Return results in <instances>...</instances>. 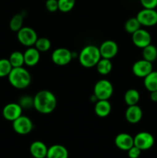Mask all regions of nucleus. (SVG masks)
Listing matches in <instances>:
<instances>
[{
  "mask_svg": "<svg viewBox=\"0 0 157 158\" xmlns=\"http://www.w3.org/2000/svg\"><path fill=\"white\" fill-rule=\"evenodd\" d=\"M111 110H112V106H111L109 100H98V102L95 103V108H94L95 114L99 117H106L109 116Z\"/></svg>",
  "mask_w": 157,
  "mask_h": 158,
  "instance_id": "19",
  "label": "nucleus"
},
{
  "mask_svg": "<svg viewBox=\"0 0 157 158\" xmlns=\"http://www.w3.org/2000/svg\"><path fill=\"white\" fill-rule=\"evenodd\" d=\"M140 99L139 93L135 89H129L125 93L124 100L127 106L136 105Z\"/></svg>",
  "mask_w": 157,
  "mask_h": 158,
  "instance_id": "21",
  "label": "nucleus"
},
{
  "mask_svg": "<svg viewBox=\"0 0 157 158\" xmlns=\"http://www.w3.org/2000/svg\"><path fill=\"white\" fill-rule=\"evenodd\" d=\"M144 86L149 92L157 90V71H153L144 78Z\"/></svg>",
  "mask_w": 157,
  "mask_h": 158,
  "instance_id": "20",
  "label": "nucleus"
},
{
  "mask_svg": "<svg viewBox=\"0 0 157 158\" xmlns=\"http://www.w3.org/2000/svg\"><path fill=\"white\" fill-rule=\"evenodd\" d=\"M12 128L16 134L20 135H26L32 131L33 123L29 117L21 115L16 120L12 121Z\"/></svg>",
  "mask_w": 157,
  "mask_h": 158,
  "instance_id": "6",
  "label": "nucleus"
},
{
  "mask_svg": "<svg viewBox=\"0 0 157 158\" xmlns=\"http://www.w3.org/2000/svg\"><path fill=\"white\" fill-rule=\"evenodd\" d=\"M9 60L12 65V68L22 67L25 64L24 54L19 51H15V52L11 53Z\"/></svg>",
  "mask_w": 157,
  "mask_h": 158,
  "instance_id": "24",
  "label": "nucleus"
},
{
  "mask_svg": "<svg viewBox=\"0 0 157 158\" xmlns=\"http://www.w3.org/2000/svg\"><path fill=\"white\" fill-rule=\"evenodd\" d=\"M132 40L133 44L139 48H145L151 44V35L148 31L139 29L132 34Z\"/></svg>",
  "mask_w": 157,
  "mask_h": 158,
  "instance_id": "12",
  "label": "nucleus"
},
{
  "mask_svg": "<svg viewBox=\"0 0 157 158\" xmlns=\"http://www.w3.org/2000/svg\"><path fill=\"white\" fill-rule=\"evenodd\" d=\"M46 8L50 12H56L58 10V0H46Z\"/></svg>",
  "mask_w": 157,
  "mask_h": 158,
  "instance_id": "30",
  "label": "nucleus"
},
{
  "mask_svg": "<svg viewBox=\"0 0 157 158\" xmlns=\"http://www.w3.org/2000/svg\"><path fill=\"white\" fill-rule=\"evenodd\" d=\"M21 115H22V107L19 103H8L2 110L3 117L9 121H14Z\"/></svg>",
  "mask_w": 157,
  "mask_h": 158,
  "instance_id": "11",
  "label": "nucleus"
},
{
  "mask_svg": "<svg viewBox=\"0 0 157 158\" xmlns=\"http://www.w3.org/2000/svg\"><path fill=\"white\" fill-rule=\"evenodd\" d=\"M17 38L22 45L27 47H32L35 45L38 35L33 29L26 26L17 32Z\"/></svg>",
  "mask_w": 157,
  "mask_h": 158,
  "instance_id": "5",
  "label": "nucleus"
},
{
  "mask_svg": "<svg viewBox=\"0 0 157 158\" xmlns=\"http://www.w3.org/2000/svg\"><path fill=\"white\" fill-rule=\"evenodd\" d=\"M72 59V53L66 48H57L52 52V60L58 66H66Z\"/></svg>",
  "mask_w": 157,
  "mask_h": 158,
  "instance_id": "9",
  "label": "nucleus"
},
{
  "mask_svg": "<svg viewBox=\"0 0 157 158\" xmlns=\"http://www.w3.org/2000/svg\"><path fill=\"white\" fill-rule=\"evenodd\" d=\"M115 144L119 149L128 151L132 146H134V138L130 134L121 133L115 137Z\"/></svg>",
  "mask_w": 157,
  "mask_h": 158,
  "instance_id": "14",
  "label": "nucleus"
},
{
  "mask_svg": "<svg viewBox=\"0 0 157 158\" xmlns=\"http://www.w3.org/2000/svg\"><path fill=\"white\" fill-rule=\"evenodd\" d=\"M23 16L22 14H15L10 20L9 28L13 32H18L23 27Z\"/></svg>",
  "mask_w": 157,
  "mask_h": 158,
  "instance_id": "25",
  "label": "nucleus"
},
{
  "mask_svg": "<svg viewBox=\"0 0 157 158\" xmlns=\"http://www.w3.org/2000/svg\"><path fill=\"white\" fill-rule=\"evenodd\" d=\"M8 78L10 84L18 89H26L31 83L30 73L23 66L12 68Z\"/></svg>",
  "mask_w": 157,
  "mask_h": 158,
  "instance_id": "2",
  "label": "nucleus"
},
{
  "mask_svg": "<svg viewBox=\"0 0 157 158\" xmlns=\"http://www.w3.org/2000/svg\"><path fill=\"white\" fill-rule=\"evenodd\" d=\"M19 104L22 107V109L33 106V98H31V97H28V96L22 97L20 99Z\"/></svg>",
  "mask_w": 157,
  "mask_h": 158,
  "instance_id": "31",
  "label": "nucleus"
},
{
  "mask_svg": "<svg viewBox=\"0 0 157 158\" xmlns=\"http://www.w3.org/2000/svg\"><path fill=\"white\" fill-rule=\"evenodd\" d=\"M99 49L102 58L109 59V60L115 57L119 50L117 43L112 40H106L103 42Z\"/></svg>",
  "mask_w": 157,
  "mask_h": 158,
  "instance_id": "13",
  "label": "nucleus"
},
{
  "mask_svg": "<svg viewBox=\"0 0 157 158\" xmlns=\"http://www.w3.org/2000/svg\"><path fill=\"white\" fill-rule=\"evenodd\" d=\"M47 158H68L69 152L64 146L55 144L48 148Z\"/></svg>",
  "mask_w": 157,
  "mask_h": 158,
  "instance_id": "18",
  "label": "nucleus"
},
{
  "mask_svg": "<svg viewBox=\"0 0 157 158\" xmlns=\"http://www.w3.org/2000/svg\"><path fill=\"white\" fill-rule=\"evenodd\" d=\"M125 117L129 123L135 124L139 123L143 118V110L137 104L128 106L125 113Z\"/></svg>",
  "mask_w": 157,
  "mask_h": 158,
  "instance_id": "15",
  "label": "nucleus"
},
{
  "mask_svg": "<svg viewBox=\"0 0 157 158\" xmlns=\"http://www.w3.org/2000/svg\"><path fill=\"white\" fill-rule=\"evenodd\" d=\"M136 18L141 26H153L157 24V11L155 9H143L138 12Z\"/></svg>",
  "mask_w": 157,
  "mask_h": 158,
  "instance_id": "7",
  "label": "nucleus"
},
{
  "mask_svg": "<svg viewBox=\"0 0 157 158\" xmlns=\"http://www.w3.org/2000/svg\"><path fill=\"white\" fill-rule=\"evenodd\" d=\"M134 138V145L139 148L141 151H146L152 148L154 145L153 136L148 132L138 133Z\"/></svg>",
  "mask_w": 157,
  "mask_h": 158,
  "instance_id": "8",
  "label": "nucleus"
},
{
  "mask_svg": "<svg viewBox=\"0 0 157 158\" xmlns=\"http://www.w3.org/2000/svg\"><path fill=\"white\" fill-rule=\"evenodd\" d=\"M45 158H47V157H45Z\"/></svg>",
  "mask_w": 157,
  "mask_h": 158,
  "instance_id": "35",
  "label": "nucleus"
},
{
  "mask_svg": "<svg viewBox=\"0 0 157 158\" xmlns=\"http://www.w3.org/2000/svg\"><path fill=\"white\" fill-rule=\"evenodd\" d=\"M34 46L35 49H38L39 52H46L51 48V42L48 38L42 37V38L37 39Z\"/></svg>",
  "mask_w": 157,
  "mask_h": 158,
  "instance_id": "27",
  "label": "nucleus"
},
{
  "mask_svg": "<svg viewBox=\"0 0 157 158\" xmlns=\"http://www.w3.org/2000/svg\"><path fill=\"white\" fill-rule=\"evenodd\" d=\"M140 27H141V24L138 21L136 17L129 19L125 23V30L130 34L136 32L137 30L140 29Z\"/></svg>",
  "mask_w": 157,
  "mask_h": 158,
  "instance_id": "26",
  "label": "nucleus"
},
{
  "mask_svg": "<svg viewBox=\"0 0 157 158\" xmlns=\"http://www.w3.org/2000/svg\"><path fill=\"white\" fill-rule=\"evenodd\" d=\"M23 54L25 64L28 66H35L40 60V52L35 47L28 48Z\"/></svg>",
  "mask_w": 157,
  "mask_h": 158,
  "instance_id": "17",
  "label": "nucleus"
},
{
  "mask_svg": "<svg viewBox=\"0 0 157 158\" xmlns=\"http://www.w3.org/2000/svg\"><path fill=\"white\" fill-rule=\"evenodd\" d=\"M29 151L34 158H45L47 156L48 148L43 142L35 140L31 143Z\"/></svg>",
  "mask_w": 157,
  "mask_h": 158,
  "instance_id": "16",
  "label": "nucleus"
},
{
  "mask_svg": "<svg viewBox=\"0 0 157 158\" xmlns=\"http://www.w3.org/2000/svg\"><path fill=\"white\" fill-rule=\"evenodd\" d=\"M150 99L152 101L157 102V90L150 92Z\"/></svg>",
  "mask_w": 157,
  "mask_h": 158,
  "instance_id": "34",
  "label": "nucleus"
},
{
  "mask_svg": "<svg viewBox=\"0 0 157 158\" xmlns=\"http://www.w3.org/2000/svg\"><path fill=\"white\" fill-rule=\"evenodd\" d=\"M58 10L62 12H68L75 6V0H58Z\"/></svg>",
  "mask_w": 157,
  "mask_h": 158,
  "instance_id": "29",
  "label": "nucleus"
},
{
  "mask_svg": "<svg viewBox=\"0 0 157 158\" xmlns=\"http://www.w3.org/2000/svg\"><path fill=\"white\" fill-rule=\"evenodd\" d=\"M144 9H155L157 7V0H140Z\"/></svg>",
  "mask_w": 157,
  "mask_h": 158,
  "instance_id": "32",
  "label": "nucleus"
},
{
  "mask_svg": "<svg viewBox=\"0 0 157 158\" xmlns=\"http://www.w3.org/2000/svg\"><path fill=\"white\" fill-rule=\"evenodd\" d=\"M12 69V66L9 59H1L0 60V77H8Z\"/></svg>",
  "mask_w": 157,
  "mask_h": 158,
  "instance_id": "28",
  "label": "nucleus"
},
{
  "mask_svg": "<svg viewBox=\"0 0 157 158\" xmlns=\"http://www.w3.org/2000/svg\"><path fill=\"white\" fill-rule=\"evenodd\" d=\"M95 66H96L97 71H98L99 73L103 76L108 75L112 71V64L111 63L110 60L105 58L100 59L99 61L98 62Z\"/></svg>",
  "mask_w": 157,
  "mask_h": 158,
  "instance_id": "22",
  "label": "nucleus"
},
{
  "mask_svg": "<svg viewBox=\"0 0 157 158\" xmlns=\"http://www.w3.org/2000/svg\"><path fill=\"white\" fill-rule=\"evenodd\" d=\"M93 92L97 100H109L113 94V86L109 80H100L94 86Z\"/></svg>",
  "mask_w": 157,
  "mask_h": 158,
  "instance_id": "4",
  "label": "nucleus"
},
{
  "mask_svg": "<svg viewBox=\"0 0 157 158\" xmlns=\"http://www.w3.org/2000/svg\"><path fill=\"white\" fill-rule=\"evenodd\" d=\"M56 105V97L51 91L40 90L33 97L34 108L40 114H51L55 110Z\"/></svg>",
  "mask_w": 157,
  "mask_h": 158,
  "instance_id": "1",
  "label": "nucleus"
},
{
  "mask_svg": "<svg viewBox=\"0 0 157 158\" xmlns=\"http://www.w3.org/2000/svg\"><path fill=\"white\" fill-rule=\"evenodd\" d=\"M101 58L99 49L93 45L85 46L78 55L80 64L85 68H92L95 66Z\"/></svg>",
  "mask_w": 157,
  "mask_h": 158,
  "instance_id": "3",
  "label": "nucleus"
},
{
  "mask_svg": "<svg viewBox=\"0 0 157 158\" xmlns=\"http://www.w3.org/2000/svg\"><path fill=\"white\" fill-rule=\"evenodd\" d=\"M141 151L139 148L134 145L128 151V156L129 158H138L141 154Z\"/></svg>",
  "mask_w": 157,
  "mask_h": 158,
  "instance_id": "33",
  "label": "nucleus"
},
{
  "mask_svg": "<svg viewBox=\"0 0 157 158\" xmlns=\"http://www.w3.org/2000/svg\"><path fill=\"white\" fill-rule=\"evenodd\" d=\"M143 60L153 63L157 59V48L152 44L146 46L143 49Z\"/></svg>",
  "mask_w": 157,
  "mask_h": 158,
  "instance_id": "23",
  "label": "nucleus"
},
{
  "mask_svg": "<svg viewBox=\"0 0 157 158\" xmlns=\"http://www.w3.org/2000/svg\"><path fill=\"white\" fill-rule=\"evenodd\" d=\"M132 71L135 77L145 78L152 71V63L145 60H138L132 65Z\"/></svg>",
  "mask_w": 157,
  "mask_h": 158,
  "instance_id": "10",
  "label": "nucleus"
}]
</instances>
